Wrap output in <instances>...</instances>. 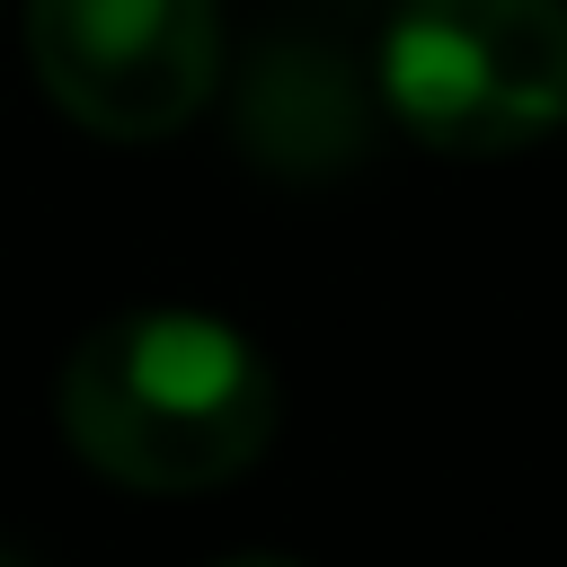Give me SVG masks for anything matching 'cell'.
<instances>
[{
    "label": "cell",
    "mask_w": 567,
    "mask_h": 567,
    "mask_svg": "<svg viewBox=\"0 0 567 567\" xmlns=\"http://www.w3.org/2000/svg\"><path fill=\"white\" fill-rule=\"evenodd\" d=\"M27 62L97 142H159L213 97L221 18L213 0H27Z\"/></svg>",
    "instance_id": "3957f363"
},
{
    "label": "cell",
    "mask_w": 567,
    "mask_h": 567,
    "mask_svg": "<svg viewBox=\"0 0 567 567\" xmlns=\"http://www.w3.org/2000/svg\"><path fill=\"white\" fill-rule=\"evenodd\" d=\"M62 443L142 496H195L239 478L284 399L266 354L213 310H124L62 363Z\"/></svg>",
    "instance_id": "6da1fadb"
},
{
    "label": "cell",
    "mask_w": 567,
    "mask_h": 567,
    "mask_svg": "<svg viewBox=\"0 0 567 567\" xmlns=\"http://www.w3.org/2000/svg\"><path fill=\"white\" fill-rule=\"evenodd\" d=\"M381 97L452 159L532 151L567 124V0H399Z\"/></svg>",
    "instance_id": "7a4b0ae2"
},
{
    "label": "cell",
    "mask_w": 567,
    "mask_h": 567,
    "mask_svg": "<svg viewBox=\"0 0 567 567\" xmlns=\"http://www.w3.org/2000/svg\"><path fill=\"white\" fill-rule=\"evenodd\" d=\"M248 151L275 168H337L363 151V97L337 80V62L266 53L248 80Z\"/></svg>",
    "instance_id": "277c9868"
}]
</instances>
